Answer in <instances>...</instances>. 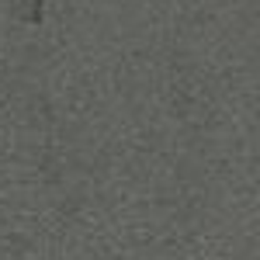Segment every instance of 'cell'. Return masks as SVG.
I'll list each match as a JSON object with an SVG mask.
<instances>
[{
  "instance_id": "cell-1",
  "label": "cell",
  "mask_w": 260,
  "mask_h": 260,
  "mask_svg": "<svg viewBox=\"0 0 260 260\" xmlns=\"http://www.w3.org/2000/svg\"><path fill=\"white\" fill-rule=\"evenodd\" d=\"M11 14L24 24H42L45 14V0H11Z\"/></svg>"
}]
</instances>
